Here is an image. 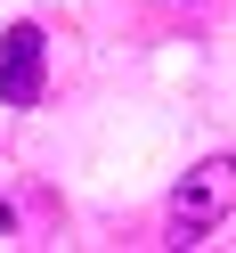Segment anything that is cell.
<instances>
[{
  "mask_svg": "<svg viewBox=\"0 0 236 253\" xmlns=\"http://www.w3.org/2000/svg\"><path fill=\"white\" fill-rule=\"evenodd\" d=\"M228 212H236V155H203L171 188V245H203Z\"/></svg>",
  "mask_w": 236,
  "mask_h": 253,
  "instance_id": "obj_1",
  "label": "cell"
},
{
  "mask_svg": "<svg viewBox=\"0 0 236 253\" xmlns=\"http://www.w3.org/2000/svg\"><path fill=\"white\" fill-rule=\"evenodd\" d=\"M41 66H49V33L41 25H8V41H0V106H33Z\"/></svg>",
  "mask_w": 236,
  "mask_h": 253,
  "instance_id": "obj_2",
  "label": "cell"
},
{
  "mask_svg": "<svg viewBox=\"0 0 236 253\" xmlns=\"http://www.w3.org/2000/svg\"><path fill=\"white\" fill-rule=\"evenodd\" d=\"M8 229H17V212H8V204H0V237H8Z\"/></svg>",
  "mask_w": 236,
  "mask_h": 253,
  "instance_id": "obj_3",
  "label": "cell"
}]
</instances>
